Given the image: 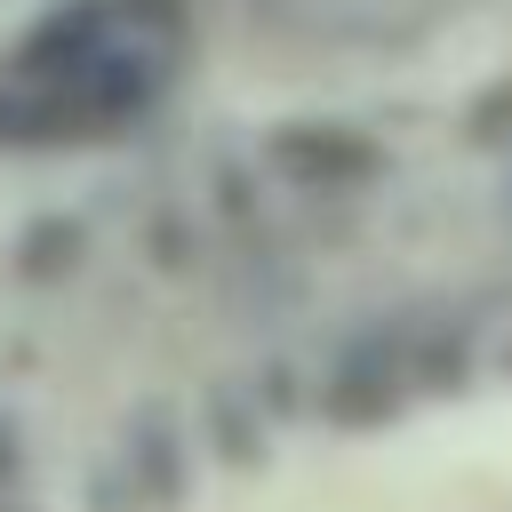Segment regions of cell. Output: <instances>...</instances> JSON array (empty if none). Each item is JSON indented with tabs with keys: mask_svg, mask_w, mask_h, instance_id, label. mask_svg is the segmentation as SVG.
<instances>
[{
	"mask_svg": "<svg viewBox=\"0 0 512 512\" xmlns=\"http://www.w3.org/2000/svg\"><path fill=\"white\" fill-rule=\"evenodd\" d=\"M184 48V0H48L0 56V144L56 152L152 120Z\"/></svg>",
	"mask_w": 512,
	"mask_h": 512,
	"instance_id": "obj_1",
	"label": "cell"
},
{
	"mask_svg": "<svg viewBox=\"0 0 512 512\" xmlns=\"http://www.w3.org/2000/svg\"><path fill=\"white\" fill-rule=\"evenodd\" d=\"M248 40L280 56H400L464 16V0H232Z\"/></svg>",
	"mask_w": 512,
	"mask_h": 512,
	"instance_id": "obj_2",
	"label": "cell"
},
{
	"mask_svg": "<svg viewBox=\"0 0 512 512\" xmlns=\"http://www.w3.org/2000/svg\"><path fill=\"white\" fill-rule=\"evenodd\" d=\"M264 160H272V176H288L296 192H360V184L384 168V152H376L360 128H344V120H280V128L264 136Z\"/></svg>",
	"mask_w": 512,
	"mask_h": 512,
	"instance_id": "obj_3",
	"label": "cell"
},
{
	"mask_svg": "<svg viewBox=\"0 0 512 512\" xmlns=\"http://www.w3.org/2000/svg\"><path fill=\"white\" fill-rule=\"evenodd\" d=\"M392 384H400V376H392V360H376V352L360 344V352H344V368L320 384V416H328V424H344V432L384 424V416H392V400H400Z\"/></svg>",
	"mask_w": 512,
	"mask_h": 512,
	"instance_id": "obj_4",
	"label": "cell"
},
{
	"mask_svg": "<svg viewBox=\"0 0 512 512\" xmlns=\"http://www.w3.org/2000/svg\"><path fill=\"white\" fill-rule=\"evenodd\" d=\"M80 248H88V240H80L72 216H40V224H24V240H16V280H32V288H40V280H64V272L80 264Z\"/></svg>",
	"mask_w": 512,
	"mask_h": 512,
	"instance_id": "obj_5",
	"label": "cell"
},
{
	"mask_svg": "<svg viewBox=\"0 0 512 512\" xmlns=\"http://www.w3.org/2000/svg\"><path fill=\"white\" fill-rule=\"evenodd\" d=\"M464 128H472L480 144H488V136H512V80H496V88H488V96L464 112Z\"/></svg>",
	"mask_w": 512,
	"mask_h": 512,
	"instance_id": "obj_6",
	"label": "cell"
},
{
	"mask_svg": "<svg viewBox=\"0 0 512 512\" xmlns=\"http://www.w3.org/2000/svg\"><path fill=\"white\" fill-rule=\"evenodd\" d=\"M16 472H24V448H16V424H8V416H0V488H8V480H16Z\"/></svg>",
	"mask_w": 512,
	"mask_h": 512,
	"instance_id": "obj_7",
	"label": "cell"
},
{
	"mask_svg": "<svg viewBox=\"0 0 512 512\" xmlns=\"http://www.w3.org/2000/svg\"><path fill=\"white\" fill-rule=\"evenodd\" d=\"M504 376H512V344H504Z\"/></svg>",
	"mask_w": 512,
	"mask_h": 512,
	"instance_id": "obj_8",
	"label": "cell"
}]
</instances>
